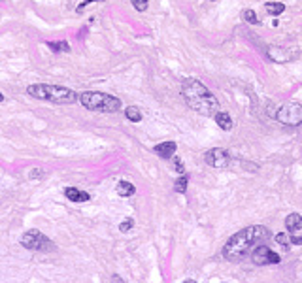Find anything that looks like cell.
I'll list each match as a JSON object with an SVG mask.
<instances>
[{"mask_svg": "<svg viewBox=\"0 0 302 283\" xmlns=\"http://www.w3.org/2000/svg\"><path fill=\"white\" fill-rule=\"evenodd\" d=\"M125 117L130 121V123H140L142 121V111L138 106H128L125 108Z\"/></svg>", "mask_w": 302, "mask_h": 283, "instance_id": "9a60e30c", "label": "cell"}, {"mask_svg": "<svg viewBox=\"0 0 302 283\" xmlns=\"http://www.w3.org/2000/svg\"><path fill=\"white\" fill-rule=\"evenodd\" d=\"M79 104L91 111H102V113H115L121 110V100L113 94L100 93V91H85L79 94Z\"/></svg>", "mask_w": 302, "mask_h": 283, "instance_id": "277c9868", "label": "cell"}, {"mask_svg": "<svg viewBox=\"0 0 302 283\" xmlns=\"http://www.w3.org/2000/svg\"><path fill=\"white\" fill-rule=\"evenodd\" d=\"M265 10H267L268 16L278 17V16H282L285 12V4L284 2H267V4H265Z\"/></svg>", "mask_w": 302, "mask_h": 283, "instance_id": "5bb4252c", "label": "cell"}, {"mask_svg": "<svg viewBox=\"0 0 302 283\" xmlns=\"http://www.w3.org/2000/svg\"><path fill=\"white\" fill-rule=\"evenodd\" d=\"M172 159H174V164H176V172H178L179 176H181V174H185V166H183L181 159H179V157H176V155H174Z\"/></svg>", "mask_w": 302, "mask_h": 283, "instance_id": "7402d4cb", "label": "cell"}, {"mask_svg": "<svg viewBox=\"0 0 302 283\" xmlns=\"http://www.w3.org/2000/svg\"><path fill=\"white\" fill-rule=\"evenodd\" d=\"M276 242L280 244V246H291V232H280V234H276Z\"/></svg>", "mask_w": 302, "mask_h": 283, "instance_id": "ac0fdd59", "label": "cell"}, {"mask_svg": "<svg viewBox=\"0 0 302 283\" xmlns=\"http://www.w3.org/2000/svg\"><path fill=\"white\" fill-rule=\"evenodd\" d=\"M244 19H246L248 23H251V25H259V19H257V14H255L253 10H246V12H244Z\"/></svg>", "mask_w": 302, "mask_h": 283, "instance_id": "d6986e66", "label": "cell"}, {"mask_svg": "<svg viewBox=\"0 0 302 283\" xmlns=\"http://www.w3.org/2000/svg\"><path fill=\"white\" fill-rule=\"evenodd\" d=\"M187 185H189V179L185 174H181V176L176 179V183H174V191L176 193H185L187 191Z\"/></svg>", "mask_w": 302, "mask_h": 283, "instance_id": "e0dca14e", "label": "cell"}, {"mask_svg": "<svg viewBox=\"0 0 302 283\" xmlns=\"http://www.w3.org/2000/svg\"><path fill=\"white\" fill-rule=\"evenodd\" d=\"M115 191H117V195L119 196H132L136 193V187L130 183V181H119L117 183V187H115Z\"/></svg>", "mask_w": 302, "mask_h": 283, "instance_id": "4fadbf2b", "label": "cell"}, {"mask_svg": "<svg viewBox=\"0 0 302 283\" xmlns=\"http://www.w3.org/2000/svg\"><path fill=\"white\" fill-rule=\"evenodd\" d=\"M291 246H302V236H295V232H291Z\"/></svg>", "mask_w": 302, "mask_h": 283, "instance_id": "cb8c5ba5", "label": "cell"}, {"mask_svg": "<svg viewBox=\"0 0 302 283\" xmlns=\"http://www.w3.org/2000/svg\"><path fill=\"white\" fill-rule=\"evenodd\" d=\"M181 96H183L185 104L191 108L193 111L200 113V115H206V117H213L221 110L215 94L204 83H200L198 79H195V78L183 79V83H181Z\"/></svg>", "mask_w": 302, "mask_h": 283, "instance_id": "7a4b0ae2", "label": "cell"}, {"mask_svg": "<svg viewBox=\"0 0 302 283\" xmlns=\"http://www.w3.org/2000/svg\"><path fill=\"white\" fill-rule=\"evenodd\" d=\"M93 2H104V0H83V2H81V4L76 8V12H78V14H81V12H83V10H85L89 4H93Z\"/></svg>", "mask_w": 302, "mask_h": 283, "instance_id": "603a6c76", "label": "cell"}, {"mask_svg": "<svg viewBox=\"0 0 302 283\" xmlns=\"http://www.w3.org/2000/svg\"><path fill=\"white\" fill-rule=\"evenodd\" d=\"M213 119H215V123H217V126L221 128V130H231L232 128V117L231 113H227V111H217L215 115H213Z\"/></svg>", "mask_w": 302, "mask_h": 283, "instance_id": "7c38bea8", "label": "cell"}, {"mask_svg": "<svg viewBox=\"0 0 302 283\" xmlns=\"http://www.w3.org/2000/svg\"><path fill=\"white\" fill-rule=\"evenodd\" d=\"M130 4L134 6L136 12H145L147 10V0H130Z\"/></svg>", "mask_w": 302, "mask_h": 283, "instance_id": "ffe728a7", "label": "cell"}, {"mask_svg": "<svg viewBox=\"0 0 302 283\" xmlns=\"http://www.w3.org/2000/svg\"><path fill=\"white\" fill-rule=\"evenodd\" d=\"M0 102H4V94L2 93H0Z\"/></svg>", "mask_w": 302, "mask_h": 283, "instance_id": "d4e9b609", "label": "cell"}, {"mask_svg": "<svg viewBox=\"0 0 302 283\" xmlns=\"http://www.w3.org/2000/svg\"><path fill=\"white\" fill-rule=\"evenodd\" d=\"M64 196L70 200V202H87L91 200V195L81 191V189H76V187H66L64 189Z\"/></svg>", "mask_w": 302, "mask_h": 283, "instance_id": "30bf717a", "label": "cell"}, {"mask_svg": "<svg viewBox=\"0 0 302 283\" xmlns=\"http://www.w3.org/2000/svg\"><path fill=\"white\" fill-rule=\"evenodd\" d=\"M21 246L29 251H40V253H48V251H55L53 240H49L46 234H42L40 230H27L21 236Z\"/></svg>", "mask_w": 302, "mask_h": 283, "instance_id": "5b68a950", "label": "cell"}, {"mask_svg": "<svg viewBox=\"0 0 302 283\" xmlns=\"http://www.w3.org/2000/svg\"><path fill=\"white\" fill-rule=\"evenodd\" d=\"M302 229V215L297 212L289 213L285 217V230L287 232H297V230Z\"/></svg>", "mask_w": 302, "mask_h": 283, "instance_id": "8fae6325", "label": "cell"}, {"mask_svg": "<svg viewBox=\"0 0 302 283\" xmlns=\"http://www.w3.org/2000/svg\"><path fill=\"white\" fill-rule=\"evenodd\" d=\"M132 227H134V221H132V217H127L123 223L119 225V230H121V232H128V230H132Z\"/></svg>", "mask_w": 302, "mask_h": 283, "instance_id": "44dd1931", "label": "cell"}, {"mask_svg": "<svg viewBox=\"0 0 302 283\" xmlns=\"http://www.w3.org/2000/svg\"><path fill=\"white\" fill-rule=\"evenodd\" d=\"M270 230L263 225H251V227H246L240 232L232 234L231 238L227 240V244L223 246V257L227 261H232V263H238L246 257H251L253 249L261 244H265L267 240H270Z\"/></svg>", "mask_w": 302, "mask_h": 283, "instance_id": "6da1fadb", "label": "cell"}, {"mask_svg": "<svg viewBox=\"0 0 302 283\" xmlns=\"http://www.w3.org/2000/svg\"><path fill=\"white\" fill-rule=\"evenodd\" d=\"M204 160H206V164L212 166V168L225 170V168H231L232 155L227 149H223V147H213V149H208V151H206Z\"/></svg>", "mask_w": 302, "mask_h": 283, "instance_id": "52a82bcc", "label": "cell"}, {"mask_svg": "<svg viewBox=\"0 0 302 283\" xmlns=\"http://www.w3.org/2000/svg\"><path fill=\"white\" fill-rule=\"evenodd\" d=\"M251 261H253L255 265L265 266V265H278L282 259H280V255H278L276 251H272L268 246L261 244V246H257V248L253 249V253H251Z\"/></svg>", "mask_w": 302, "mask_h": 283, "instance_id": "ba28073f", "label": "cell"}, {"mask_svg": "<svg viewBox=\"0 0 302 283\" xmlns=\"http://www.w3.org/2000/svg\"><path fill=\"white\" fill-rule=\"evenodd\" d=\"M48 47L53 49L55 53H61V51L68 53V51H70V44L64 42V40H61V42H48Z\"/></svg>", "mask_w": 302, "mask_h": 283, "instance_id": "2e32d148", "label": "cell"}, {"mask_svg": "<svg viewBox=\"0 0 302 283\" xmlns=\"http://www.w3.org/2000/svg\"><path fill=\"white\" fill-rule=\"evenodd\" d=\"M274 119L285 126H301L302 125V104L301 102H285L274 113Z\"/></svg>", "mask_w": 302, "mask_h": 283, "instance_id": "8992f818", "label": "cell"}, {"mask_svg": "<svg viewBox=\"0 0 302 283\" xmlns=\"http://www.w3.org/2000/svg\"><path fill=\"white\" fill-rule=\"evenodd\" d=\"M27 94L36 100H46L53 104H74L79 100V94H76L72 89L61 87V85H49V83H34L27 87Z\"/></svg>", "mask_w": 302, "mask_h": 283, "instance_id": "3957f363", "label": "cell"}, {"mask_svg": "<svg viewBox=\"0 0 302 283\" xmlns=\"http://www.w3.org/2000/svg\"><path fill=\"white\" fill-rule=\"evenodd\" d=\"M176 149H178V143L176 142H160L153 147V153L159 155L160 159H172L176 155Z\"/></svg>", "mask_w": 302, "mask_h": 283, "instance_id": "9c48e42d", "label": "cell"}]
</instances>
